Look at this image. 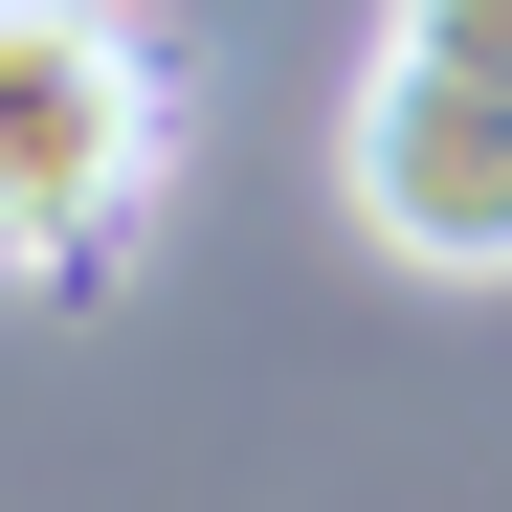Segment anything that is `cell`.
I'll use <instances>...</instances> for the list:
<instances>
[{
  "label": "cell",
  "mask_w": 512,
  "mask_h": 512,
  "mask_svg": "<svg viewBox=\"0 0 512 512\" xmlns=\"http://www.w3.org/2000/svg\"><path fill=\"white\" fill-rule=\"evenodd\" d=\"M156 156H179V112H156L134 23H90V0H0V268L23 290H90Z\"/></svg>",
  "instance_id": "6da1fadb"
},
{
  "label": "cell",
  "mask_w": 512,
  "mask_h": 512,
  "mask_svg": "<svg viewBox=\"0 0 512 512\" xmlns=\"http://www.w3.org/2000/svg\"><path fill=\"white\" fill-rule=\"evenodd\" d=\"M334 201H357L401 268H512V90H446V67H401L379 45V90H357V134H334Z\"/></svg>",
  "instance_id": "7a4b0ae2"
},
{
  "label": "cell",
  "mask_w": 512,
  "mask_h": 512,
  "mask_svg": "<svg viewBox=\"0 0 512 512\" xmlns=\"http://www.w3.org/2000/svg\"><path fill=\"white\" fill-rule=\"evenodd\" d=\"M401 67H446V90H512V0H379Z\"/></svg>",
  "instance_id": "3957f363"
}]
</instances>
